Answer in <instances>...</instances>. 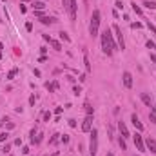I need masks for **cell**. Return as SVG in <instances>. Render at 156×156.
<instances>
[{"label": "cell", "instance_id": "cell-1", "mask_svg": "<svg viewBox=\"0 0 156 156\" xmlns=\"http://www.w3.org/2000/svg\"><path fill=\"white\" fill-rule=\"evenodd\" d=\"M102 36V51L107 56H111V54L114 53V49H116V46H114V40H113V34H111V29H103V33L100 34Z\"/></svg>", "mask_w": 156, "mask_h": 156}, {"label": "cell", "instance_id": "cell-2", "mask_svg": "<svg viewBox=\"0 0 156 156\" xmlns=\"http://www.w3.org/2000/svg\"><path fill=\"white\" fill-rule=\"evenodd\" d=\"M98 27H100V11L95 9L93 15H91V24H89V34L91 36H96L98 34Z\"/></svg>", "mask_w": 156, "mask_h": 156}, {"label": "cell", "instance_id": "cell-3", "mask_svg": "<svg viewBox=\"0 0 156 156\" xmlns=\"http://www.w3.org/2000/svg\"><path fill=\"white\" fill-rule=\"evenodd\" d=\"M89 152L91 156H96L98 152V131L91 129V140H89Z\"/></svg>", "mask_w": 156, "mask_h": 156}, {"label": "cell", "instance_id": "cell-4", "mask_svg": "<svg viewBox=\"0 0 156 156\" xmlns=\"http://www.w3.org/2000/svg\"><path fill=\"white\" fill-rule=\"evenodd\" d=\"M133 138H134V145H136V149L140 151V152H145V142H143L142 134H140V133H136Z\"/></svg>", "mask_w": 156, "mask_h": 156}, {"label": "cell", "instance_id": "cell-5", "mask_svg": "<svg viewBox=\"0 0 156 156\" xmlns=\"http://www.w3.org/2000/svg\"><path fill=\"white\" fill-rule=\"evenodd\" d=\"M113 31H114V34H116V40H118V46H120V49H125V42H123V34H122V29L118 26H114L113 27Z\"/></svg>", "mask_w": 156, "mask_h": 156}, {"label": "cell", "instance_id": "cell-6", "mask_svg": "<svg viewBox=\"0 0 156 156\" xmlns=\"http://www.w3.org/2000/svg\"><path fill=\"white\" fill-rule=\"evenodd\" d=\"M91 129H93V114H87L85 120H84V123H82V131L91 133Z\"/></svg>", "mask_w": 156, "mask_h": 156}, {"label": "cell", "instance_id": "cell-7", "mask_svg": "<svg viewBox=\"0 0 156 156\" xmlns=\"http://www.w3.org/2000/svg\"><path fill=\"white\" fill-rule=\"evenodd\" d=\"M76 9H78V4H76V0H69V15H71V20H75L76 18Z\"/></svg>", "mask_w": 156, "mask_h": 156}, {"label": "cell", "instance_id": "cell-8", "mask_svg": "<svg viewBox=\"0 0 156 156\" xmlns=\"http://www.w3.org/2000/svg\"><path fill=\"white\" fill-rule=\"evenodd\" d=\"M131 122H133V125H134L138 131H143V123L140 122V118H138V114H136V113H133V114H131Z\"/></svg>", "mask_w": 156, "mask_h": 156}, {"label": "cell", "instance_id": "cell-9", "mask_svg": "<svg viewBox=\"0 0 156 156\" xmlns=\"http://www.w3.org/2000/svg\"><path fill=\"white\" fill-rule=\"evenodd\" d=\"M123 85H125L127 89L133 87V75H131L129 71H125V73H123Z\"/></svg>", "mask_w": 156, "mask_h": 156}, {"label": "cell", "instance_id": "cell-10", "mask_svg": "<svg viewBox=\"0 0 156 156\" xmlns=\"http://www.w3.org/2000/svg\"><path fill=\"white\" fill-rule=\"evenodd\" d=\"M145 147H147L151 152H154V154H156V140H154V138H147V142H145Z\"/></svg>", "mask_w": 156, "mask_h": 156}, {"label": "cell", "instance_id": "cell-11", "mask_svg": "<svg viewBox=\"0 0 156 156\" xmlns=\"http://www.w3.org/2000/svg\"><path fill=\"white\" fill-rule=\"evenodd\" d=\"M118 129L122 133V138H129V129H127V125L123 122H118Z\"/></svg>", "mask_w": 156, "mask_h": 156}, {"label": "cell", "instance_id": "cell-12", "mask_svg": "<svg viewBox=\"0 0 156 156\" xmlns=\"http://www.w3.org/2000/svg\"><path fill=\"white\" fill-rule=\"evenodd\" d=\"M84 64H85V71L91 73V62H89V53L87 49H84Z\"/></svg>", "mask_w": 156, "mask_h": 156}, {"label": "cell", "instance_id": "cell-13", "mask_svg": "<svg viewBox=\"0 0 156 156\" xmlns=\"http://www.w3.org/2000/svg\"><path fill=\"white\" fill-rule=\"evenodd\" d=\"M142 102L147 105V107H152V100H151V96L147 93H142Z\"/></svg>", "mask_w": 156, "mask_h": 156}, {"label": "cell", "instance_id": "cell-14", "mask_svg": "<svg viewBox=\"0 0 156 156\" xmlns=\"http://www.w3.org/2000/svg\"><path fill=\"white\" fill-rule=\"evenodd\" d=\"M40 22L44 26H51V24H54V18H51V16H42Z\"/></svg>", "mask_w": 156, "mask_h": 156}, {"label": "cell", "instance_id": "cell-15", "mask_svg": "<svg viewBox=\"0 0 156 156\" xmlns=\"http://www.w3.org/2000/svg\"><path fill=\"white\" fill-rule=\"evenodd\" d=\"M47 89H49V93H54V91L58 89V82L54 80V82H51V84H47Z\"/></svg>", "mask_w": 156, "mask_h": 156}, {"label": "cell", "instance_id": "cell-16", "mask_svg": "<svg viewBox=\"0 0 156 156\" xmlns=\"http://www.w3.org/2000/svg\"><path fill=\"white\" fill-rule=\"evenodd\" d=\"M49 44L53 46V49H56V51H62V44H60V42H56V40H51Z\"/></svg>", "mask_w": 156, "mask_h": 156}, {"label": "cell", "instance_id": "cell-17", "mask_svg": "<svg viewBox=\"0 0 156 156\" xmlns=\"http://www.w3.org/2000/svg\"><path fill=\"white\" fill-rule=\"evenodd\" d=\"M33 6H34V9H36V11H42V9L46 7V4H44V2H34Z\"/></svg>", "mask_w": 156, "mask_h": 156}, {"label": "cell", "instance_id": "cell-18", "mask_svg": "<svg viewBox=\"0 0 156 156\" xmlns=\"http://www.w3.org/2000/svg\"><path fill=\"white\" fill-rule=\"evenodd\" d=\"M145 7H149V9H156V2H152V0H147L145 4H143Z\"/></svg>", "mask_w": 156, "mask_h": 156}, {"label": "cell", "instance_id": "cell-19", "mask_svg": "<svg viewBox=\"0 0 156 156\" xmlns=\"http://www.w3.org/2000/svg\"><path fill=\"white\" fill-rule=\"evenodd\" d=\"M16 73H18V69H16V67H15V69H11V71H9V75H7V80H13Z\"/></svg>", "mask_w": 156, "mask_h": 156}, {"label": "cell", "instance_id": "cell-20", "mask_svg": "<svg viewBox=\"0 0 156 156\" xmlns=\"http://www.w3.org/2000/svg\"><path fill=\"white\" fill-rule=\"evenodd\" d=\"M131 6H133V11H134L136 15H142V7H138V6H136V2H133Z\"/></svg>", "mask_w": 156, "mask_h": 156}, {"label": "cell", "instance_id": "cell-21", "mask_svg": "<svg viewBox=\"0 0 156 156\" xmlns=\"http://www.w3.org/2000/svg\"><path fill=\"white\" fill-rule=\"evenodd\" d=\"M84 107H85V113H87V114H93V107H91V103H89V102H85Z\"/></svg>", "mask_w": 156, "mask_h": 156}, {"label": "cell", "instance_id": "cell-22", "mask_svg": "<svg viewBox=\"0 0 156 156\" xmlns=\"http://www.w3.org/2000/svg\"><path fill=\"white\" fill-rule=\"evenodd\" d=\"M60 38H62L64 42H69V40H71V38H69V34L65 33V31H62V33H60Z\"/></svg>", "mask_w": 156, "mask_h": 156}, {"label": "cell", "instance_id": "cell-23", "mask_svg": "<svg viewBox=\"0 0 156 156\" xmlns=\"http://www.w3.org/2000/svg\"><path fill=\"white\" fill-rule=\"evenodd\" d=\"M120 147H122L123 151L127 149V145H125V138H120Z\"/></svg>", "mask_w": 156, "mask_h": 156}, {"label": "cell", "instance_id": "cell-24", "mask_svg": "<svg viewBox=\"0 0 156 156\" xmlns=\"http://www.w3.org/2000/svg\"><path fill=\"white\" fill-rule=\"evenodd\" d=\"M6 140H7V133H2V134H0V143L6 142Z\"/></svg>", "mask_w": 156, "mask_h": 156}, {"label": "cell", "instance_id": "cell-25", "mask_svg": "<svg viewBox=\"0 0 156 156\" xmlns=\"http://www.w3.org/2000/svg\"><path fill=\"white\" fill-rule=\"evenodd\" d=\"M147 27H149V29L152 31V33H156V27H154V24H151V22H147Z\"/></svg>", "mask_w": 156, "mask_h": 156}, {"label": "cell", "instance_id": "cell-26", "mask_svg": "<svg viewBox=\"0 0 156 156\" xmlns=\"http://www.w3.org/2000/svg\"><path fill=\"white\" fill-rule=\"evenodd\" d=\"M147 47H149V49H156V44H154V42H147Z\"/></svg>", "mask_w": 156, "mask_h": 156}, {"label": "cell", "instance_id": "cell-27", "mask_svg": "<svg viewBox=\"0 0 156 156\" xmlns=\"http://www.w3.org/2000/svg\"><path fill=\"white\" fill-rule=\"evenodd\" d=\"M131 27H133V29H140L142 24H140V22H136V24H131Z\"/></svg>", "mask_w": 156, "mask_h": 156}, {"label": "cell", "instance_id": "cell-28", "mask_svg": "<svg viewBox=\"0 0 156 156\" xmlns=\"http://www.w3.org/2000/svg\"><path fill=\"white\" fill-rule=\"evenodd\" d=\"M44 120L49 122V120H51V113H44Z\"/></svg>", "mask_w": 156, "mask_h": 156}, {"label": "cell", "instance_id": "cell-29", "mask_svg": "<svg viewBox=\"0 0 156 156\" xmlns=\"http://www.w3.org/2000/svg\"><path fill=\"white\" fill-rule=\"evenodd\" d=\"M26 29H27V31H33V24H31V22H27V24H26Z\"/></svg>", "mask_w": 156, "mask_h": 156}, {"label": "cell", "instance_id": "cell-30", "mask_svg": "<svg viewBox=\"0 0 156 156\" xmlns=\"http://www.w3.org/2000/svg\"><path fill=\"white\" fill-rule=\"evenodd\" d=\"M62 142L67 143V142H69V136H67V134H64V136H62Z\"/></svg>", "mask_w": 156, "mask_h": 156}, {"label": "cell", "instance_id": "cell-31", "mask_svg": "<svg viewBox=\"0 0 156 156\" xmlns=\"http://www.w3.org/2000/svg\"><path fill=\"white\" fill-rule=\"evenodd\" d=\"M29 105H34V96H29Z\"/></svg>", "mask_w": 156, "mask_h": 156}, {"label": "cell", "instance_id": "cell-32", "mask_svg": "<svg viewBox=\"0 0 156 156\" xmlns=\"http://www.w3.org/2000/svg\"><path fill=\"white\" fill-rule=\"evenodd\" d=\"M69 125L71 127H76V120H69Z\"/></svg>", "mask_w": 156, "mask_h": 156}, {"label": "cell", "instance_id": "cell-33", "mask_svg": "<svg viewBox=\"0 0 156 156\" xmlns=\"http://www.w3.org/2000/svg\"><path fill=\"white\" fill-rule=\"evenodd\" d=\"M2 49H4V46H2V44H0V58H2Z\"/></svg>", "mask_w": 156, "mask_h": 156}, {"label": "cell", "instance_id": "cell-34", "mask_svg": "<svg viewBox=\"0 0 156 156\" xmlns=\"http://www.w3.org/2000/svg\"><path fill=\"white\" fill-rule=\"evenodd\" d=\"M107 156H114V154H113V152H107Z\"/></svg>", "mask_w": 156, "mask_h": 156}]
</instances>
